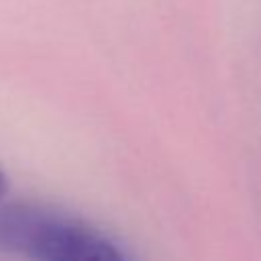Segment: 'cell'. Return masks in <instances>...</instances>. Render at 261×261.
Returning <instances> with one entry per match:
<instances>
[{"label":"cell","instance_id":"obj_1","mask_svg":"<svg viewBox=\"0 0 261 261\" xmlns=\"http://www.w3.org/2000/svg\"><path fill=\"white\" fill-rule=\"evenodd\" d=\"M0 251L29 261H128L88 222L22 202L0 206Z\"/></svg>","mask_w":261,"mask_h":261},{"label":"cell","instance_id":"obj_2","mask_svg":"<svg viewBox=\"0 0 261 261\" xmlns=\"http://www.w3.org/2000/svg\"><path fill=\"white\" fill-rule=\"evenodd\" d=\"M6 188H8V179H6V173H4V169L0 167V196L6 192Z\"/></svg>","mask_w":261,"mask_h":261}]
</instances>
